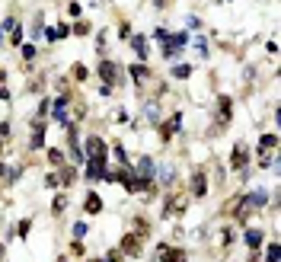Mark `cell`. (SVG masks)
<instances>
[{
  "instance_id": "obj_1",
  "label": "cell",
  "mask_w": 281,
  "mask_h": 262,
  "mask_svg": "<svg viewBox=\"0 0 281 262\" xmlns=\"http://www.w3.org/2000/svg\"><path fill=\"white\" fill-rule=\"evenodd\" d=\"M160 42H163V58H176L179 48H182L189 39H185V32H176V35H163Z\"/></svg>"
},
{
  "instance_id": "obj_2",
  "label": "cell",
  "mask_w": 281,
  "mask_h": 262,
  "mask_svg": "<svg viewBox=\"0 0 281 262\" xmlns=\"http://www.w3.org/2000/svg\"><path fill=\"white\" fill-rule=\"evenodd\" d=\"M99 77L106 80V86H115V83H122V70H118L115 61H102L99 64Z\"/></svg>"
},
{
  "instance_id": "obj_3",
  "label": "cell",
  "mask_w": 281,
  "mask_h": 262,
  "mask_svg": "<svg viewBox=\"0 0 281 262\" xmlns=\"http://www.w3.org/2000/svg\"><path fill=\"white\" fill-rule=\"evenodd\" d=\"M102 176L109 179V173H106V157H90V166H86V179H90V182H99Z\"/></svg>"
},
{
  "instance_id": "obj_4",
  "label": "cell",
  "mask_w": 281,
  "mask_h": 262,
  "mask_svg": "<svg viewBox=\"0 0 281 262\" xmlns=\"http://www.w3.org/2000/svg\"><path fill=\"white\" fill-rule=\"evenodd\" d=\"M246 163H249V150H246V144H236L233 154H230V166H233V170H243Z\"/></svg>"
},
{
  "instance_id": "obj_5",
  "label": "cell",
  "mask_w": 281,
  "mask_h": 262,
  "mask_svg": "<svg viewBox=\"0 0 281 262\" xmlns=\"http://www.w3.org/2000/svg\"><path fill=\"white\" fill-rule=\"evenodd\" d=\"M179 125H182V112H176L173 118H169V122H163V128H160V138L163 141H169L176 134V131H179Z\"/></svg>"
},
{
  "instance_id": "obj_6",
  "label": "cell",
  "mask_w": 281,
  "mask_h": 262,
  "mask_svg": "<svg viewBox=\"0 0 281 262\" xmlns=\"http://www.w3.org/2000/svg\"><path fill=\"white\" fill-rule=\"evenodd\" d=\"M86 157H106V141L102 138H86Z\"/></svg>"
},
{
  "instance_id": "obj_7",
  "label": "cell",
  "mask_w": 281,
  "mask_h": 262,
  "mask_svg": "<svg viewBox=\"0 0 281 262\" xmlns=\"http://www.w3.org/2000/svg\"><path fill=\"white\" fill-rule=\"evenodd\" d=\"M122 253H128V256H137V253H141V237H137V233H125Z\"/></svg>"
},
{
  "instance_id": "obj_8",
  "label": "cell",
  "mask_w": 281,
  "mask_h": 262,
  "mask_svg": "<svg viewBox=\"0 0 281 262\" xmlns=\"http://www.w3.org/2000/svg\"><path fill=\"white\" fill-rule=\"evenodd\" d=\"M157 256H163V262H185L182 249H169V246H163V243L157 246Z\"/></svg>"
},
{
  "instance_id": "obj_9",
  "label": "cell",
  "mask_w": 281,
  "mask_h": 262,
  "mask_svg": "<svg viewBox=\"0 0 281 262\" xmlns=\"http://www.w3.org/2000/svg\"><path fill=\"white\" fill-rule=\"evenodd\" d=\"M51 115H54V122H67V99H54L51 102Z\"/></svg>"
},
{
  "instance_id": "obj_10",
  "label": "cell",
  "mask_w": 281,
  "mask_h": 262,
  "mask_svg": "<svg viewBox=\"0 0 281 262\" xmlns=\"http://www.w3.org/2000/svg\"><path fill=\"white\" fill-rule=\"evenodd\" d=\"M205 192H208V185H205V173L198 170L195 176H192V195H195V198H201Z\"/></svg>"
},
{
  "instance_id": "obj_11",
  "label": "cell",
  "mask_w": 281,
  "mask_h": 262,
  "mask_svg": "<svg viewBox=\"0 0 281 262\" xmlns=\"http://www.w3.org/2000/svg\"><path fill=\"white\" fill-rule=\"evenodd\" d=\"M182 211H185V198L182 195H173L166 201V214H182Z\"/></svg>"
},
{
  "instance_id": "obj_12",
  "label": "cell",
  "mask_w": 281,
  "mask_h": 262,
  "mask_svg": "<svg viewBox=\"0 0 281 262\" xmlns=\"http://www.w3.org/2000/svg\"><path fill=\"white\" fill-rule=\"evenodd\" d=\"M131 39V48L137 51V58H147V42H144V35H128Z\"/></svg>"
},
{
  "instance_id": "obj_13",
  "label": "cell",
  "mask_w": 281,
  "mask_h": 262,
  "mask_svg": "<svg viewBox=\"0 0 281 262\" xmlns=\"http://www.w3.org/2000/svg\"><path fill=\"white\" fill-rule=\"evenodd\" d=\"M137 176H144V179L153 176V160H150V157H144V160L137 163Z\"/></svg>"
},
{
  "instance_id": "obj_14",
  "label": "cell",
  "mask_w": 281,
  "mask_h": 262,
  "mask_svg": "<svg viewBox=\"0 0 281 262\" xmlns=\"http://www.w3.org/2000/svg\"><path fill=\"white\" fill-rule=\"evenodd\" d=\"M230 112H233V102H230V96H220V122H230Z\"/></svg>"
},
{
  "instance_id": "obj_15",
  "label": "cell",
  "mask_w": 281,
  "mask_h": 262,
  "mask_svg": "<svg viewBox=\"0 0 281 262\" xmlns=\"http://www.w3.org/2000/svg\"><path fill=\"white\" fill-rule=\"evenodd\" d=\"M86 211L99 214V211H102V198H99V195H86Z\"/></svg>"
},
{
  "instance_id": "obj_16",
  "label": "cell",
  "mask_w": 281,
  "mask_h": 262,
  "mask_svg": "<svg viewBox=\"0 0 281 262\" xmlns=\"http://www.w3.org/2000/svg\"><path fill=\"white\" fill-rule=\"evenodd\" d=\"M262 240H265V237H262V230H246V243H249L252 249L262 246Z\"/></svg>"
},
{
  "instance_id": "obj_17",
  "label": "cell",
  "mask_w": 281,
  "mask_h": 262,
  "mask_svg": "<svg viewBox=\"0 0 281 262\" xmlns=\"http://www.w3.org/2000/svg\"><path fill=\"white\" fill-rule=\"evenodd\" d=\"M131 77H137V83H144V80L150 77V70L141 67V64H134V67H131Z\"/></svg>"
},
{
  "instance_id": "obj_18",
  "label": "cell",
  "mask_w": 281,
  "mask_h": 262,
  "mask_svg": "<svg viewBox=\"0 0 281 262\" xmlns=\"http://www.w3.org/2000/svg\"><path fill=\"white\" fill-rule=\"evenodd\" d=\"M67 26H54V29H48V39H51V42H58V39H64V35H67Z\"/></svg>"
},
{
  "instance_id": "obj_19",
  "label": "cell",
  "mask_w": 281,
  "mask_h": 262,
  "mask_svg": "<svg viewBox=\"0 0 281 262\" xmlns=\"http://www.w3.org/2000/svg\"><path fill=\"white\" fill-rule=\"evenodd\" d=\"M189 74H192V67H189V64H176V67H173V77H176V80L189 77Z\"/></svg>"
},
{
  "instance_id": "obj_20",
  "label": "cell",
  "mask_w": 281,
  "mask_h": 262,
  "mask_svg": "<svg viewBox=\"0 0 281 262\" xmlns=\"http://www.w3.org/2000/svg\"><path fill=\"white\" fill-rule=\"evenodd\" d=\"M48 160H51L54 166H61V163H64V154L58 150V147H51V150H48Z\"/></svg>"
},
{
  "instance_id": "obj_21",
  "label": "cell",
  "mask_w": 281,
  "mask_h": 262,
  "mask_svg": "<svg viewBox=\"0 0 281 262\" xmlns=\"http://www.w3.org/2000/svg\"><path fill=\"white\" fill-rule=\"evenodd\" d=\"M64 208H67V198H64V195H58V198H54V205H51V211H54V214H61Z\"/></svg>"
},
{
  "instance_id": "obj_22",
  "label": "cell",
  "mask_w": 281,
  "mask_h": 262,
  "mask_svg": "<svg viewBox=\"0 0 281 262\" xmlns=\"http://www.w3.org/2000/svg\"><path fill=\"white\" fill-rule=\"evenodd\" d=\"M265 262H281V249H278V243H272L268 246V259Z\"/></svg>"
},
{
  "instance_id": "obj_23",
  "label": "cell",
  "mask_w": 281,
  "mask_h": 262,
  "mask_svg": "<svg viewBox=\"0 0 281 262\" xmlns=\"http://www.w3.org/2000/svg\"><path fill=\"white\" fill-rule=\"evenodd\" d=\"M70 32H74V35H90V23H83V19H80V23H77Z\"/></svg>"
},
{
  "instance_id": "obj_24",
  "label": "cell",
  "mask_w": 281,
  "mask_h": 262,
  "mask_svg": "<svg viewBox=\"0 0 281 262\" xmlns=\"http://www.w3.org/2000/svg\"><path fill=\"white\" fill-rule=\"evenodd\" d=\"M16 230H19V237H29V230H32V221H19V227H16Z\"/></svg>"
},
{
  "instance_id": "obj_25",
  "label": "cell",
  "mask_w": 281,
  "mask_h": 262,
  "mask_svg": "<svg viewBox=\"0 0 281 262\" xmlns=\"http://www.w3.org/2000/svg\"><path fill=\"white\" fill-rule=\"evenodd\" d=\"M259 144L265 147V150H272V147H275V144H278V138H275V134H265V138L259 141Z\"/></svg>"
},
{
  "instance_id": "obj_26",
  "label": "cell",
  "mask_w": 281,
  "mask_h": 262,
  "mask_svg": "<svg viewBox=\"0 0 281 262\" xmlns=\"http://www.w3.org/2000/svg\"><path fill=\"white\" fill-rule=\"evenodd\" d=\"M106 259H109V262H125V253H122V249H112Z\"/></svg>"
},
{
  "instance_id": "obj_27",
  "label": "cell",
  "mask_w": 281,
  "mask_h": 262,
  "mask_svg": "<svg viewBox=\"0 0 281 262\" xmlns=\"http://www.w3.org/2000/svg\"><path fill=\"white\" fill-rule=\"evenodd\" d=\"M74 80H86V67H83V64H77V67H74Z\"/></svg>"
},
{
  "instance_id": "obj_28",
  "label": "cell",
  "mask_w": 281,
  "mask_h": 262,
  "mask_svg": "<svg viewBox=\"0 0 281 262\" xmlns=\"http://www.w3.org/2000/svg\"><path fill=\"white\" fill-rule=\"evenodd\" d=\"M74 176H77V170H70V166L61 173V179H64V182H74Z\"/></svg>"
},
{
  "instance_id": "obj_29",
  "label": "cell",
  "mask_w": 281,
  "mask_h": 262,
  "mask_svg": "<svg viewBox=\"0 0 281 262\" xmlns=\"http://www.w3.org/2000/svg\"><path fill=\"white\" fill-rule=\"evenodd\" d=\"M83 233H86V224H74V237L80 240V237H83Z\"/></svg>"
},
{
  "instance_id": "obj_30",
  "label": "cell",
  "mask_w": 281,
  "mask_h": 262,
  "mask_svg": "<svg viewBox=\"0 0 281 262\" xmlns=\"http://www.w3.org/2000/svg\"><path fill=\"white\" fill-rule=\"evenodd\" d=\"M23 54H26V61H32V58H35V48H32V45H23Z\"/></svg>"
},
{
  "instance_id": "obj_31",
  "label": "cell",
  "mask_w": 281,
  "mask_h": 262,
  "mask_svg": "<svg viewBox=\"0 0 281 262\" xmlns=\"http://www.w3.org/2000/svg\"><path fill=\"white\" fill-rule=\"evenodd\" d=\"M10 39H13V42H23V29H19V26H16V29L10 32Z\"/></svg>"
},
{
  "instance_id": "obj_32",
  "label": "cell",
  "mask_w": 281,
  "mask_h": 262,
  "mask_svg": "<svg viewBox=\"0 0 281 262\" xmlns=\"http://www.w3.org/2000/svg\"><path fill=\"white\" fill-rule=\"evenodd\" d=\"M90 262H106V259H90Z\"/></svg>"
},
{
  "instance_id": "obj_33",
  "label": "cell",
  "mask_w": 281,
  "mask_h": 262,
  "mask_svg": "<svg viewBox=\"0 0 281 262\" xmlns=\"http://www.w3.org/2000/svg\"><path fill=\"white\" fill-rule=\"evenodd\" d=\"M249 262H259V259H256V256H252V259H249Z\"/></svg>"
},
{
  "instance_id": "obj_34",
  "label": "cell",
  "mask_w": 281,
  "mask_h": 262,
  "mask_svg": "<svg viewBox=\"0 0 281 262\" xmlns=\"http://www.w3.org/2000/svg\"><path fill=\"white\" fill-rule=\"evenodd\" d=\"M0 253H3V246H0Z\"/></svg>"
}]
</instances>
